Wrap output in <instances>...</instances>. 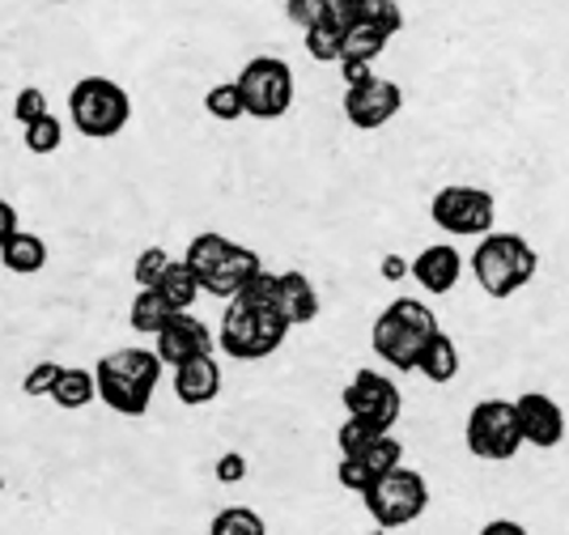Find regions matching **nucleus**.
<instances>
[{"instance_id": "9d476101", "label": "nucleus", "mask_w": 569, "mask_h": 535, "mask_svg": "<svg viewBox=\"0 0 569 535\" xmlns=\"http://www.w3.org/2000/svg\"><path fill=\"white\" fill-rule=\"evenodd\" d=\"M345 413L349 417H361L370 420V425H379V429H396V420L403 413V396L400 387L379 370H357L353 383L345 387Z\"/></svg>"}, {"instance_id": "6e6552de", "label": "nucleus", "mask_w": 569, "mask_h": 535, "mask_svg": "<svg viewBox=\"0 0 569 535\" xmlns=\"http://www.w3.org/2000/svg\"><path fill=\"white\" fill-rule=\"evenodd\" d=\"M234 86L251 119H281L293 107V72L277 56H256L251 65H242Z\"/></svg>"}, {"instance_id": "dca6fc26", "label": "nucleus", "mask_w": 569, "mask_h": 535, "mask_svg": "<svg viewBox=\"0 0 569 535\" xmlns=\"http://www.w3.org/2000/svg\"><path fill=\"white\" fill-rule=\"evenodd\" d=\"M174 396H179V404H188V408L213 404L221 396V370H217L213 353H200V357H191V361H183L174 370Z\"/></svg>"}, {"instance_id": "58836bf2", "label": "nucleus", "mask_w": 569, "mask_h": 535, "mask_svg": "<svg viewBox=\"0 0 569 535\" xmlns=\"http://www.w3.org/2000/svg\"><path fill=\"white\" fill-rule=\"evenodd\" d=\"M340 77H345V86H361V81H370L375 72H370V65H340Z\"/></svg>"}, {"instance_id": "4c0bfd02", "label": "nucleus", "mask_w": 569, "mask_h": 535, "mask_svg": "<svg viewBox=\"0 0 569 535\" xmlns=\"http://www.w3.org/2000/svg\"><path fill=\"white\" fill-rule=\"evenodd\" d=\"M480 535H527V527L515 523V518H493V523L480 527Z\"/></svg>"}, {"instance_id": "0eeeda50", "label": "nucleus", "mask_w": 569, "mask_h": 535, "mask_svg": "<svg viewBox=\"0 0 569 535\" xmlns=\"http://www.w3.org/2000/svg\"><path fill=\"white\" fill-rule=\"evenodd\" d=\"M468 450L485 464H506L515 459L522 446L519 417H515V399H480L468 413Z\"/></svg>"}, {"instance_id": "7c9ffc66", "label": "nucleus", "mask_w": 569, "mask_h": 535, "mask_svg": "<svg viewBox=\"0 0 569 535\" xmlns=\"http://www.w3.org/2000/svg\"><path fill=\"white\" fill-rule=\"evenodd\" d=\"M361 464L370 467L375 476H379V472H391V467H400V464H403V446H400V438L382 434L379 443H375L370 450H366V455H361Z\"/></svg>"}, {"instance_id": "423d86ee", "label": "nucleus", "mask_w": 569, "mask_h": 535, "mask_svg": "<svg viewBox=\"0 0 569 535\" xmlns=\"http://www.w3.org/2000/svg\"><path fill=\"white\" fill-rule=\"evenodd\" d=\"M361 502H366V511L370 518L387 527V532H396V527H408V523H417L429 506V485L421 472H412V467H391V472H379L375 476V485L361 493Z\"/></svg>"}, {"instance_id": "ddd939ff", "label": "nucleus", "mask_w": 569, "mask_h": 535, "mask_svg": "<svg viewBox=\"0 0 569 535\" xmlns=\"http://www.w3.org/2000/svg\"><path fill=\"white\" fill-rule=\"evenodd\" d=\"M260 273H263V259L256 256L251 247H242V242H234V238H230L226 256L217 259L213 268L200 277V289H204V294H213V298H226V303H230V298H238V294H242L251 280L260 277Z\"/></svg>"}, {"instance_id": "39448f33", "label": "nucleus", "mask_w": 569, "mask_h": 535, "mask_svg": "<svg viewBox=\"0 0 569 535\" xmlns=\"http://www.w3.org/2000/svg\"><path fill=\"white\" fill-rule=\"evenodd\" d=\"M69 116L81 137H119L132 119V98L123 86L107 81V77H81L69 93Z\"/></svg>"}, {"instance_id": "b1692460", "label": "nucleus", "mask_w": 569, "mask_h": 535, "mask_svg": "<svg viewBox=\"0 0 569 535\" xmlns=\"http://www.w3.org/2000/svg\"><path fill=\"white\" fill-rule=\"evenodd\" d=\"M382 434H391V429H379V425H370V420L349 417L345 425H340V434H336V443H340V459H361L370 446L379 443Z\"/></svg>"}, {"instance_id": "c9c22d12", "label": "nucleus", "mask_w": 569, "mask_h": 535, "mask_svg": "<svg viewBox=\"0 0 569 535\" xmlns=\"http://www.w3.org/2000/svg\"><path fill=\"white\" fill-rule=\"evenodd\" d=\"M242 476H247V459H242L238 450H230V455L217 459V480H221V485H238Z\"/></svg>"}, {"instance_id": "f257e3e1", "label": "nucleus", "mask_w": 569, "mask_h": 535, "mask_svg": "<svg viewBox=\"0 0 569 535\" xmlns=\"http://www.w3.org/2000/svg\"><path fill=\"white\" fill-rule=\"evenodd\" d=\"M284 336H289V319L277 306V277L260 273L238 298H230L226 315H221L217 345L234 361H263L281 349Z\"/></svg>"}, {"instance_id": "72a5a7b5", "label": "nucleus", "mask_w": 569, "mask_h": 535, "mask_svg": "<svg viewBox=\"0 0 569 535\" xmlns=\"http://www.w3.org/2000/svg\"><path fill=\"white\" fill-rule=\"evenodd\" d=\"M60 370H64V366H56V361H39V366L22 378V392L26 396H51V387H56Z\"/></svg>"}, {"instance_id": "393cba45", "label": "nucleus", "mask_w": 569, "mask_h": 535, "mask_svg": "<svg viewBox=\"0 0 569 535\" xmlns=\"http://www.w3.org/2000/svg\"><path fill=\"white\" fill-rule=\"evenodd\" d=\"M382 47H387V34H379V30H370V26L357 22V26H349V30H345V51H340V65H370Z\"/></svg>"}, {"instance_id": "a211bd4d", "label": "nucleus", "mask_w": 569, "mask_h": 535, "mask_svg": "<svg viewBox=\"0 0 569 535\" xmlns=\"http://www.w3.org/2000/svg\"><path fill=\"white\" fill-rule=\"evenodd\" d=\"M284 13L302 30H315V26L349 30L357 22V0H284Z\"/></svg>"}, {"instance_id": "a878e982", "label": "nucleus", "mask_w": 569, "mask_h": 535, "mask_svg": "<svg viewBox=\"0 0 569 535\" xmlns=\"http://www.w3.org/2000/svg\"><path fill=\"white\" fill-rule=\"evenodd\" d=\"M357 22L391 39V34H400L403 30V9L396 4V0H357Z\"/></svg>"}, {"instance_id": "4be33fe9", "label": "nucleus", "mask_w": 569, "mask_h": 535, "mask_svg": "<svg viewBox=\"0 0 569 535\" xmlns=\"http://www.w3.org/2000/svg\"><path fill=\"white\" fill-rule=\"evenodd\" d=\"M179 310H170V303L158 294V289H141L137 298H132V310H128V324L137 327L141 336H158L162 327L174 319Z\"/></svg>"}, {"instance_id": "9b49d317", "label": "nucleus", "mask_w": 569, "mask_h": 535, "mask_svg": "<svg viewBox=\"0 0 569 535\" xmlns=\"http://www.w3.org/2000/svg\"><path fill=\"white\" fill-rule=\"evenodd\" d=\"M403 107V90L396 81H382V77H370L361 86H349L345 90V119L361 128V132H375L382 123L400 116Z\"/></svg>"}, {"instance_id": "1a4fd4ad", "label": "nucleus", "mask_w": 569, "mask_h": 535, "mask_svg": "<svg viewBox=\"0 0 569 535\" xmlns=\"http://www.w3.org/2000/svg\"><path fill=\"white\" fill-rule=\"evenodd\" d=\"M429 217L442 234H493V217H498V205L485 187L472 184H451L442 187L433 200H429Z\"/></svg>"}, {"instance_id": "2f4dec72", "label": "nucleus", "mask_w": 569, "mask_h": 535, "mask_svg": "<svg viewBox=\"0 0 569 535\" xmlns=\"http://www.w3.org/2000/svg\"><path fill=\"white\" fill-rule=\"evenodd\" d=\"M170 256L162 251V247H144L141 256H137V268H132V277H137V285L141 289H153L158 280H162V273H167Z\"/></svg>"}, {"instance_id": "4468645a", "label": "nucleus", "mask_w": 569, "mask_h": 535, "mask_svg": "<svg viewBox=\"0 0 569 535\" xmlns=\"http://www.w3.org/2000/svg\"><path fill=\"white\" fill-rule=\"evenodd\" d=\"M213 331L200 324L191 310H179L174 319H170L162 331H158V357H162V366H170V370H179L183 361H191V357H200V353H213Z\"/></svg>"}, {"instance_id": "20e7f679", "label": "nucleus", "mask_w": 569, "mask_h": 535, "mask_svg": "<svg viewBox=\"0 0 569 535\" xmlns=\"http://www.w3.org/2000/svg\"><path fill=\"white\" fill-rule=\"evenodd\" d=\"M540 256L522 234H485L472 251V273L476 285L489 298H510L519 294L527 280L536 277Z\"/></svg>"}, {"instance_id": "bb28decb", "label": "nucleus", "mask_w": 569, "mask_h": 535, "mask_svg": "<svg viewBox=\"0 0 569 535\" xmlns=\"http://www.w3.org/2000/svg\"><path fill=\"white\" fill-rule=\"evenodd\" d=\"M209 535H268V527H263V518L256 511H247V506H226V511H217Z\"/></svg>"}, {"instance_id": "e433bc0d", "label": "nucleus", "mask_w": 569, "mask_h": 535, "mask_svg": "<svg viewBox=\"0 0 569 535\" xmlns=\"http://www.w3.org/2000/svg\"><path fill=\"white\" fill-rule=\"evenodd\" d=\"M13 234H18V209H13L9 200H0V247H4Z\"/></svg>"}, {"instance_id": "a19ab883", "label": "nucleus", "mask_w": 569, "mask_h": 535, "mask_svg": "<svg viewBox=\"0 0 569 535\" xmlns=\"http://www.w3.org/2000/svg\"><path fill=\"white\" fill-rule=\"evenodd\" d=\"M0 493H4V476H0Z\"/></svg>"}, {"instance_id": "c756f323", "label": "nucleus", "mask_w": 569, "mask_h": 535, "mask_svg": "<svg viewBox=\"0 0 569 535\" xmlns=\"http://www.w3.org/2000/svg\"><path fill=\"white\" fill-rule=\"evenodd\" d=\"M204 111L213 119H221V123H234V119L247 116L242 111V93H238L234 81H221V86H213V90L204 93Z\"/></svg>"}, {"instance_id": "412c9836", "label": "nucleus", "mask_w": 569, "mask_h": 535, "mask_svg": "<svg viewBox=\"0 0 569 535\" xmlns=\"http://www.w3.org/2000/svg\"><path fill=\"white\" fill-rule=\"evenodd\" d=\"M153 289L167 298L170 310H191V306H196V298L204 294V289H200V280H196V273H191L183 259H170L167 273H162V280H158Z\"/></svg>"}, {"instance_id": "f3484780", "label": "nucleus", "mask_w": 569, "mask_h": 535, "mask_svg": "<svg viewBox=\"0 0 569 535\" xmlns=\"http://www.w3.org/2000/svg\"><path fill=\"white\" fill-rule=\"evenodd\" d=\"M277 306L289 319V327H302L319 319V289L310 285L307 273H277Z\"/></svg>"}, {"instance_id": "c85d7f7f", "label": "nucleus", "mask_w": 569, "mask_h": 535, "mask_svg": "<svg viewBox=\"0 0 569 535\" xmlns=\"http://www.w3.org/2000/svg\"><path fill=\"white\" fill-rule=\"evenodd\" d=\"M340 51H345V30L336 26H315L307 30V56L319 65H340Z\"/></svg>"}, {"instance_id": "f704fd0d", "label": "nucleus", "mask_w": 569, "mask_h": 535, "mask_svg": "<svg viewBox=\"0 0 569 535\" xmlns=\"http://www.w3.org/2000/svg\"><path fill=\"white\" fill-rule=\"evenodd\" d=\"M336 472H340V485H345L349 493H357V497L375 485V472L361 464V459H340V467H336Z\"/></svg>"}, {"instance_id": "f8f14e48", "label": "nucleus", "mask_w": 569, "mask_h": 535, "mask_svg": "<svg viewBox=\"0 0 569 535\" xmlns=\"http://www.w3.org/2000/svg\"><path fill=\"white\" fill-rule=\"evenodd\" d=\"M515 417H519L522 443L540 446V450H552V446H561V438H566V413L545 392H522L515 399Z\"/></svg>"}, {"instance_id": "473e14b6", "label": "nucleus", "mask_w": 569, "mask_h": 535, "mask_svg": "<svg viewBox=\"0 0 569 535\" xmlns=\"http://www.w3.org/2000/svg\"><path fill=\"white\" fill-rule=\"evenodd\" d=\"M43 116H48V93L39 90V86H26V90L13 98V119L26 128V123H34V119H43Z\"/></svg>"}, {"instance_id": "7ed1b4c3", "label": "nucleus", "mask_w": 569, "mask_h": 535, "mask_svg": "<svg viewBox=\"0 0 569 535\" xmlns=\"http://www.w3.org/2000/svg\"><path fill=\"white\" fill-rule=\"evenodd\" d=\"M438 331V319L426 303L417 298H396L382 310L370 331V345L379 353L391 370H417L421 349L429 345V336Z\"/></svg>"}, {"instance_id": "cd10ccee", "label": "nucleus", "mask_w": 569, "mask_h": 535, "mask_svg": "<svg viewBox=\"0 0 569 535\" xmlns=\"http://www.w3.org/2000/svg\"><path fill=\"white\" fill-rule=\"evenodd\" d=\"M60 145H64V123L51 116V111L43 119H34V123H26V149L30 153L43 158V153H56Z\"/></svg>"}, {"instance_id": "aec40b11", "label": "nucleus", "mask_w": 569, "mask_h": 535, "mask_svg": "<svg viewBox=\"0 0 569 535\" xmlns=\"http://www.w3.org/2000/svg\"><path fill=\"white\" fill-rule=\"evenodd\" d=\"M417 370L426 374L429 383H451L455 374H459V349H455V340L438 327L433 336H429V345L421 349V361H417Z\"/></svg>"}, {"instance_id": "6ab92c4d", "label": "nucleus", "mask_w": 569, "mask_h": 535, "mask_svg": "<svg viewBox=\"0 0 569 535\" xmlns=\"http://www.w3.org/2000/svg\"><path fill=\"white\" fill-rule=\"evenodd\" d=\"M0 264H4L9 273H18V277H30V273H39V268L48 264V242H43L39 234L18 230L0 247Z\"/></svg>"}, {"instance_id": "5701e85b", "label": "nucleus", "mask_w": 569, "mask_h": 535, "mask_svg": "<svg viewBox=\"0 0 569 535\" xmlns=\"http://www.w3.org/2000/svg\"><path fill=\"white\" fill-rule=\"evenodd\" d=\"M94 396H98L94 370H77V366H64L60 378H56V387H51V399L60 408H86Z\"/></svg>"}, {"instance_id": "ea45409f", "label": "nucleus", "mask_w": 569, "mask_h": 535, "mask_svg": "<svg viewBox=\"0 0 569 535\" xmlns=\"http://www.w3.org/2000/svg\"><path fill=\"white\" fill-rule=\"evenodd\" d=\"M403 273H408V264H403L400 256H387V259H382V277H387V280H400Z\"/></svg>"}, {"instance_id": "2eb2a0df", "label": "nucleus", "mask_w": 569, "mask_h": 535, "mask_svg": "<svg viewBox=\"0 0 569 535\" xmlns=\"http://www.w3.org/2000/svg\"><path fill=\"white\" fill-rule=\"evenodd\" d=\"M408 273H412V280L426 294H451L459 277H463V259H459L451 242H433V247H426L421 256L408 264Z\"/></svg>"}, {"instance_id": "f03ea898", "label": "nucleus", "mask_w": 569, "mask_h": 535, "mask_svg": "<svg viewBox=\"0 0 569 535\" xmlns=\"http://www.w3.org/2000/svg\"><path fill=\"white\" fill-rule=\"evenodd\" d=\"M162 378V357L149 349H116L94 366L98 399L119 417H141Z\"/></svg>"}]
</instances>
